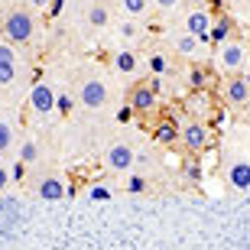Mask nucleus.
I'll use <instances>...</instances> for the list:
<instances>
[{"mask_svg": "<svg viewBox=\"0 0 250 250\" xmlns=\"http://www.w3.org/2000/svg\"><path fill=\"white\" fill-rule=\"evenodd\" d=\"M33 29H36V20L29 10H10L7 17H3V39L20 46V42H29L33 39Z\"/></svg>", "mask_w": 250, "mask_h": 250, "instance_id": "obj_1", "label": "nucleus"}, {"mask_svg": "<svg viewBox=\"0 0 250 250\" xmlns=\"http://www.w3.org/2000/svg\"><path fill=\"white\" fill-rule=\"evenodd\" d=\"M107 98H111V91H107V84H104L101 78H84V82L78 84V104H84L88 111L104 107Z\"/></svg>", "mask_w": 250, "mask_h": 250, "instance_id": "obj_2", "label": "nucleus"}, {"mask_svg": "<svg viewBox=\"0 0 250 250\" xmlns=\"http://www.w3.org/2000/svg\"><path fill=\"white\" fill-rule=\"evenodd\" d=\"M221 94H224V104L234 107V111H237V107H247V104H250V84H247V78L234 72L231 78H224Z\"/></svg>", "mask_w": 250, "mask_h": 250, "instance_id": "obj_3", "label": "nucleus"}, {"mask_svg": "<svg viewBox=\"0 0 250 250\" xmlns=\"http://www.w3.org/2000/svg\"><path fill=\"white\" fill-rule=\"evenodd\" d=\"M104 163H107L111 172H130L137 166V149L127 146V143H111L104 149Z\"/></svg>", "mask_w": 250, "mask_h": 250, "instance_id": "obj_4", "label": "nucleus"}, {"mask_svg": "<svg viewBox=\"0 0 250 250\" xmlns=\"http://www.w3.org/2000/svg\"><path fill=\"white\" fill-rule=\"evenodd\" d=\"M211 23H214V17L208 13V10L195 7V10H188V17H186V33L198 36L202 46H205V42H211Z\"/></svg>", "mask_w": 250, "mask_h": 250, "instance_id": "obj_5", "label": "nucleus"}, {"mask_svg": "<svg viewBox=\"0 0 250 250\" xmlns=\"http://www.w3.org/2000/svg\"><path fill=\"white\" fill-rule=\"evenodd\" d=\"M208 140H211V133H208L205 121H188V124H182V143H186L188 153H202V149L208 146Z\"/></svg>", "mask_w": 250, "mask_h": 250, "instance_id": "obj_6", "label": "nucleus"}, {"mask_svg": "<svg viewBox=\"0 0 250 250\" xmlns=\"http://www.w3.org/2000/svg\"><path fill=\"white\" fill-rule=\"evenodd\" d=\"M218 62H221V68H228V72H241V68H247V52H244L241 42L228 39L224 46H218Z\"/></svg>", "mask_w": 250, "mask_h": 250, "instance_id": "obj_7", "label": "nucleus"}, {"mask_svg": "<svg viewBox=\"0 0 250 250\" xmlns=\"http://www.w3.org/2000/svg\"><path fill=\"white\" fill-rule=\"evenodd\" d=\"M29 107H33L39 117L52 114V111H56V91H52L46 82H36L33 88H29Z\"/></svg>", "mask_w": 250, "mask_h": 250, "instance_id": "obj_8", "label": "nucleus"}, {"mask_svg": "<svg viewBox=\"0 0 250 250\" xmlns=\"http://www.w3.org/2000/svg\"><path fill=\"white\" fill-rule=\"evenodd\" d=\"M156 98H159V94H153V88H149V84H133V88H130V94H127V104L137 114H149L153 107H156Z\"/></svg>", "mask_w": 250, "mask_h": 250, "instance_id": "obj_9", "label": "nucleus"}, {"mask_svg": "<svg viewBox=\"0 0 250 250\" xmlns=\"http://www.w3.org/2000/svg\"><path fill=\"white\" fill-rule=\"evenodd\" d=\"M228 182L237 192H250V159H234L228 166Z\"/></svg>", "mask_w": 250, "mask_h": 250, "instance_id": "obj_10", "label": "nucleus"}, {"mask_svg": "<svg viewBox=\"0 0 250 250\" xmlns=\"http://www.w3.org/2000/svg\"><path fill=\"white\" fill-rule=\"evenodd\" d=\"M36 192H39V198H46V202H59V198H65V195H68V186H65L59 176H46L36 186Z\"/></svg>", "mask_w": 250, "mask_h": 250, "instance_id": "obj_11", "label": "nucleus"}, {"mask_svg": "<svg viewBox=\"0 0 250 250\" xmlns=\"http://www.w3.org/2000/svg\"><path fill=\"white\" fill-rule=\"evenodd\" d=\"M111 68L121 72V75H133L140 68V62H137V56H133L130 49H117V52L111 56Z\"/></svg>", "mask_w": 250, "mask_h": 250, "instance_id": "obj_12", "label": "nucleus"}, {"mask_svg": "<svg viewBox=\"0 0 250 250\" xmlns=\"http://www.w3.org/2000/svg\"><path fill=\"white\" fill-rule=\"evenodd\" d=\"M231 36H234V20L228 17V13H221V17L211 23V42L214 46H224Z\"/></svg>", "mask_w": 250, "mask_h": 250, "instance_id": "obj_13", "label": "nucleus"}, {"mask_svg": "<svg viewBox=\"0 0 250 250\" xmlns=\"http://www.w3.org/2000/svg\"><path fill=\"white\" fill-rule=\"evenodd\" d=\"M156 140L163 143V146H176L179 140H182V127H176V121H159V127H156Z\"/></svg>", "mask_w": 250, "mask_h": 250, "instance_id": "obj_14", "label": "nucleus"}, {"mask_svg": "<svg viewBox=\"0 0 250 250\" xmlns=\"http://www.w3.org/2000/svg\"><path fill=\"white\" fill-rule=\"evenodd\" d=\"M84 20H88V26L101 29V26H107L111 13H107V7H104V3H91V7L84 10Z\"/></svg>", "mask_w": 250, "mask_h": 250, "instance_id": "obj_15", "label": "nucleus"}, {"mask_svg": "<svg viewBox=\"0 0 250 250\" xmlns=\"http://www.w3.org/2000/svg\"><path fill=\"white\" fill-rule=\"evenodd\" d=\"M208 84H211V72H208L205 65H195L192 72H188V88H192V91H205Z\"/></svg>", "mask_w": 250, "mask_h": 250, "instance_id": "obj_16", "label": "nucleus"}, {"mask_svg": "<svg viewBox=\"0 0 250 250\" xmlns=\"http://www.w3.org/2000/svg\"><path fill=\"white\" fill-rule=\"evenodd\" d=\"M121 7H124V13H127V17L140 20V17H146V13H149L153 0H121Z\"/></svg>", "mask_w": 250, "mask_h": 250, "instance_id": "obj_17", "label": "nucleus"}, {"mask_svg": "<svg viewBox=\"0 0 250 250\" xmlns=\"http://www.w3.org/2000/svg\"><path fill=\"white\" fill-rule=\"evenodd\" d=\"M198 46H202V39L192 36V33H182V36L176 39V52L179 56H192V52H198Z\"/></svg>", "mask_w": 250, "mask_h": 250, "instance_id": "obj_18", "label": "nucleus"}, {"mask_svg": "<svg viewBox=\"0 0 250 250\" xmlns=\"http://www.w3.org/2000/svg\"><path fill=\"white\" fill-rule=\"evenodd\" d=\"M13 140H17V130H13V124L0 117V153H7V149L13 146Z\"/></svg>", "mask_w": 250, "mask_h": 250, "instance_id": "obj_19", "label": "nucleus"}, {"mask_svg": "<svg viewBox=\"0 0 250 250\" xmlns=\"http://www.w3.org/2000/svg\"><path fill=\"white\" fill-rule=\"evenodd\" d=\"M20 159H23L26 166L39 159V143H36V140H23V146H20Z\"/></svg>", "mask_w": 250, "mask_h": 250, "instance_id": "obj_20", "label": "nucleus"}, {"mask_svg": "<svg viewBox=\"0 0 250 250\" xmlns=\"http://www.w3.org/2000/svg\"><path fill=\"white\" fill-rule=\"evenodd\" d=\"M146 65H149V72H153V75H169V59L163 56V52H153Z\"/></svg>", "mask_w": 250, "mask_h": 250, "instance_id": "obj_21", "label": "nucleus"}, {"mask_svg": "<svg viewBox=\"0 0 250 250\" xmlns=\"http://www.w3.org/2000/svg\"><path fill=\"white\" fill-rule=\"evenodd\" d=\"M117 33H121L127 42H137V39H140V26L133 23V20H124V23H117Z\"/></svg>", "mask_w": 250, "mask_h": 250, "instance_id": "obj_22", "label": "nucleus"}, {"mask_svg": "<svg viewBox=\"0 0 250 250\" xmlns=\"http://www.w3.org/2000/svg\"><path fill=\"white\" fill-rule=\"evenodd\" d=\"M56 111H59V114H72V111H75V98H72L68 91L56 94Z\"/></svg>", "mask_w": 250, "mask_h": 250, "instance_id": "obj_23", "label": "nucleus"}, {"mask_svg": "<svg viewBox=\"0 0 250 250\" xmlns=\"http://www.w3.org/2000/svg\"><path fill=\"white\" fill-rule=\"evenodd\" d=\"M124 188H127V192H146V176H130L127 182H124Z\"/></svg>", "mask_w": 250, "mask_h": 250, "instance_id": "obj_24", "label": "nucleus"}, {"mask_svg": "<svg viewBox=\"0 0 250 250\" xmlns=\"http://www.w3.org/2000/svg\"><path fill=\"white\" fill-rule=\"evenodd\" d=\"M111 188H107V186H91V188H88V198H91V202H107V198H111Z\"/></svg>", "mask_w": 250, "mask_h": 250, "instance_id": "obj_25", "label": "nucleus"}, {"mask_svg": "<svg viewBox=\"0 0 250 250\" xmlns=\"http://www.w3.org/2000/svg\"><path fill=\"white\" fill-rule=\"evenodd\" d=\"M17 82V65L0 62V84H13Z\"/></svg>", "mask_w": 250, "mask_h": 250, "instance_id": "obj_26", "label": "nucleus"}, {"mask_svg": "<svg viewBox=\"0 0 250 250\" xmlns=\"http://www.w3.org/2000/svg\"><path fill=\"white\" fill-rule=\"evenodd\" d=\"M0 62L17 65V52H13V42H0Z\"/></svg>", "mask_w": 250, "mask_h": 250, "instance_id": "obj_27", "label": "nucleus"}, {"mask_svg": "<svg viewBox=\"0 0 250 250\" xmlns=\"http://www.w3.org/2000/svg\"><path fill=\"white\" fill-rule=\"evenodd\" d=\"M23 176H26V163L17 159V163L10 166V179H13V182H23Z\"/></svg>", "mask_w": 250, "mask_h": 250, "instance_id": "obj_28", "label": "nucleus"}, {"mask_svg": "<svg viewBox=\"0 0 250 250\" xmlns=\"http://www.w3.org/2000/svg\"><path fill=\"white\" fill-rule=\"evenodd\" d=\"M186 176L192 179V182H202V166H198V159H192V163L186 166Z\"/></svg>", "mask_w": 250, "mask_h": 250, "instance_id": "obj_29", "label": "nucleus"}, {"mask_svg": "<svg viewBox=\"0 0 250 250\" xmlns=\"http://www.w3.org/2000/svg\"><path fill=\"white\" fill-rule=\"evenodd\" d=\"M179 3H182V0H153V7H159L163 13H169V10H176Z\"/></svg>", "mask_w": 250, "mask_h": 250, "instance_id": "obj_30", "label": "nucleus"}, {"mask_svg": "<svg viewBox=\"0 0 250 250\" xmlns=\"http://www.w3.org/2000/svg\"><path fill=\"white\" fill-rule=\"evenodd\" d=\"M133 114H137V111H133V107H130V104H124L121 111H117V121H121V124H127L130 117H133Z\"/></svg>", "mask_w": 250, "mask_h": 250, "instance_id": "obj_31", "label": "nucleus"}, {"mask_svg": "<svg viewBox=\"0 0 250 250\" xmlns=\"http://www.w3.org/2000/svg\"><path fill=\"white\" fill-rule=\"evenodd\" d=\"M62 10H65V0H52V3H49V10H46V13H49V17H59Z\"/></svg>", "mask_w": 250, "mask_h": 250, "instance_id": "obj_32", "label": "nucleus"}, {"mask_svg": "<svg viewBox=\"0 0 250 250\" xmlns=\"http://www.w3.org/2000/svg\"><path fill=\"white\" fill-rule=\"evenodd\" d=\"M149 88H153V94H163V75H153V78H149Z\"/></svg>", "mask_w": 250, "mask_h": 250, "instance_id": "obj_33", "label": "nucleus"}, {"mask_svg": "<svg viewBox=\"0 0 250 250\" xmlns=\"http://www.w3.org/2000/svg\"><path fill=\"white\" fill-rule=\"evenodd\" d=\"M10 186V172H7V169H3V166H0V192H3V188H7Z\"/></svg>", "mask_w": 250, "mask_h": 250, "instance_id": "obj_34", "label": "nucleus"}, {"mask_svg": "<svg viewBox=\"0 0 250 250\" xmlns=\"http://www.w3.org/2000/svg\"><path fill=\"white\" fill-rule=\"evenodd\" d=\"M49 3L52 0H29V7H36V10H49Z\"/></svg>", "mask_w": 250, "mask_h": 250, "instance_id": "obj_35", "label": "nucleus"}, {"mask_svg": "<svg viewBox=\"0 0 250 250\" xmlns=\"http://www.w3.org/2000/svg\"><path fill=\"white\" fill-rule=\"evenodd\" d=\"M244 78H247V84H250V65H247V68H244Z\"/></svg>", "mask_w": 250, "mask_h": 250, "instance_id": "obj_36", "label": "nucleus"}, {"mask_svg": "<svg viewBox=\"0 0 250 250\" xmlns=\"http://www.w3.org/2000/svg\"><path fill=\"white\" fill-rule=\"evenodd\" d=\"M188 3H195V7H202V3H205V0H188Z\"/></svg>", "mask_w": 250, "mask_h": 250, "instance_id": "obj_37", "label": "nucleus"}, {"mask_svg": "<svg viewBox=\"0 0 250 250\" xmlns=\"http://www.w3.org/2000/svg\"><path fill=\"white\" fill-rule=\"evenodd\" d=\"M0 3H3V0H0Z\"/></svg>", "mask_w": 250, "mask_h": 250, "instance_id": "obj_38", "label": "nucleus"}]
</instances>
